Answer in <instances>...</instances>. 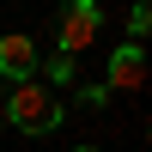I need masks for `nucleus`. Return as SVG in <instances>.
I'll use <instances>...</instances> for the list:
<instances>
[{
  "instance_id": "f257e3e1",
  "label": "nucleus",
  "mask_w": 152,
  "mask_h": 152,
  "mask_svg": "<svg viewBox=\"0 0 152 152\" xmlns=\"http://www.w3.org/2000/svg\"><path fill=\"white\" fill-rule=\"evenodd\" d=\"M0 110H6V128H18V134H55L61 128V97L49 91L43 79L12 85V91L0 97Z\"/></svg>"
},
{
  "instance_id": "f03ea898",
  "label": "nucleus",
  "mask_w": 152,
  "mask_h": 152,
  "mask_svg": "<svg viewBox=\"0 0 152 152\" xmlns=\"http://www.w3.org/2000/svg\"><path fill=\"white\" fill-rule=\"evenodd\" d=\"M97 31H104V12H97L91 0H67V12H61V49H55V55H73V61H79V49H91Z\"/></svg>"
},
{
  "instance_id": "7ed1b4c3",
  "label": "nucleus",
  "mask_w": 152,
  "mask_h": 152,
  "mask_svg": "<svg viewBox=\"0 0 152 152\" xmlns=\"http://www.w3.org/2000/svg\"><path fill=\"white\" fill-rule=\"evenodd\" d=\"M37 43L24 31H12V37H0V79L6 85H24V79H37Z\"/></svg>"
},
{
  "instance_id": "20e7f679",
  "label": "nucleus",
  "mask_w": 152,
  "mask_h": 152,
  "mask_svg": "<svg viewBox=\"0 0 152 152\" xmlns=\"http://www.w3.org/2000/svg\"><path fill=\"white\" fill-rule=\"evenodd\" d=\"M140 85H146V49L140 43L110 49V85L104 91H140Z\"/></svg>"
},
{
  "instance_id": "39448f33",
  "label": "nucleus",
  "mask_w": 152,
  "mask_h": 152,
  "mask_svg": "<svg viewBox=\"0 0 152 152\" xmlns=\"http://www.w3.org/2000/svg\"><path fill=\"white\" fill-rule=\"evenodd\" d=\"M73 73H79V61H73V55H49V61H43V85H49V91L73 85Z\"/></svg>"
},
{
  "instance_id": "423d86ee",
  "label": "nucleus",
  "mask_w": 152,
  "mask_h": 152,
  "mask_svg": "<svg viewBox=\"0 0 152 152\" xmlns=\"http://www.w3.org/2000/svg\"><path fill=\"white\" fill-rule=\"evenodd\" d=\"M146 24H152V12H146V6H134V12H128V31H134V43L146 37Z\"/></svg>"
},
{
  "instance_id": "0eeeda50",
  "label": "nucleus",
  "mask_w": 152,
  "mask_h": 152,
  "mask_svg": "<svg viewBox=\"0 0 152 152\" xmlns=\"http://www.w3.org/2000/svg\"><path fill=\"white\" fill-rule=\"evenodd\" d=\"M79 97H85L91 110H104V104H110V91H104V85H79Z\"/></svg>"
},
{
  "instance_id": "6e6552de",
  "label": "nucleus",
  "mask_w": 152,
  "mask_h": 152,
  "mask_svg": "<svg viewBox=\"0 0 152 152\" xmlns=\"http://www.w3.org/2000/svg\"><path fill=\"white\" fill-rule=\"evenodd\" d=\"M0 134H6V110H0Z\"/></svg>"
},
{
  "instance_id": "1a4fd4ad",
  "label": "nucleus",
  "mask_w": 152,
  "mask_h": 152,
  "mask_svg": "<svg viewBox=\"0 0 152 152\" xmlns=\"http://www.w3.org/2000/svg\"><path fill=\"white\" fill-rule=\"evenodd\" d=\"M73 152H97V146H73Z\"/></svg>"
}]
</instances>
